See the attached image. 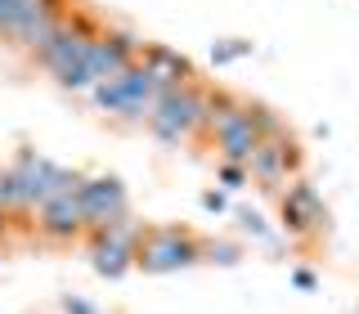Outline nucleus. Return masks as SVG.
I'll list each match as a JSON object with an SVG mask.
<instances>
[{"label":"nucleus","mask_w":359,"mask_h":314,"mask_svg":"<svg viewBox=\"0 0 359 314\" xmlns=\"http://www.w3.org/2000/svg\"><path fill=\"white\" fill-rule=\"evenodd\" d=\"M90 95H95V104L104 112H117V117H149L157 95H162V86L153 81L149 67L130 63L126 72H117L112 81H99Z\"/></svg>","instance_id":"obj_1"},{"label":"nucleus","mask_w":359,"mask_h":314,"mask_svg":"<svg viewBox=\"0 0 359 314\" xmlns=\"http://www.w3.org/2000/svg\"><path fill=\"white\" fill-rule=\"evenodd\" d=\"M135 229L126 224V216H121L117 224H108V229H99V238H95V269L99 274H108V278H117L121 269H126L135 261Z\"/></svg>","instance_id":"obj_8"},{"label":"nucleus","mask_w":359,"mask_h":314,"mask_svg":"<svg viewBox=\"0 0 359 314\" xmlns=\"http://www.w3.org/2000/svg\"><path fill=\"white\" fill-rule=\"evenodd\" d=\"M14 179H18V202L22 207H45V202H54L59 193H72L81 179L67 175L63 166L45 162V157H22L14 166Z\"/></svg>","instance_id":"obj_3"},{"label":"nucleus","mask_w":359,"mask_h":314,"mask_svg":"<svg viewBox=\"0 0 359 314\" xmlns=\"http://www.w3.org/2000/svg\"><path fill=\"white\" fill-rule=\"evenodd\" d=\"M126 67H130V41L126 36H99L86 45V86L90 90L99 81H112Z\"/></svg>","instance_id":"obj_9"},{"label":"nucleus","mask_w":359,"mask_h":314,"mask_svg":"<svg viewBox=\"0 0 359 314\" xmlns=\"http://www.w3.org/2000/svg\"><path fill=\"white\" fill-rule=\"evenodd\" d=\"M287 166H292V144H283V139H261V144H256V153H252V162H247V171L269 184V179L287 175Z\"/></svg>","instance_id":"obj_12"},{"label":"nucleus","mask_w":359,"mask_h":314,"mask_svg":"<svg viewBox=\"0 0 359 314\" xmlns=\"http://www.w3.org/2000/svg\"><path fill=\"white\" fill-rule=\"evenodd\" d=\"M41 229L50 238H72V233L86 229V216H81V202H76V189L72 193H59L54 202L41 207Z\"/></svg>","instance_id":"obj_10"},{"label":"nucleus","mask_w":359,"mask_h":314,"mask_svg":"<svg viewBox=\"0 0 359 314\" xmlns=\"http://www.w3.org/2000/svg\"><path fill=\"white\" fill-rule=\"evenodd\" d=\"M86 45H90V41L81 36V32H72V27L63 22V27L54 32V36L45 41L36 54H41V63L50 67V72L59 76L63 86H72V90H90V86H86Z\"/></svg>","instance_id":"obj_4"},{"label":"nucleus","mask_w":359,"mask_h":314,"mask_svg":"<svg viewBox=\"0 0 359 314\" xmlns=\"http://www.w3.org/2000/svg\"><path fill=\"white\" fill-rule=\"evenodd\" d=\"M135 256H140V265L149 269V274H166V269L194 265L198 261V243L189 238V233H180V229H166V233H153Z\"/></svg>","instance_id":"obj_7"},{"label":"nucleus","mask_w":359,"mask_h":314,"mask_svg":"<svg viewBox=\"0 0 359 314\" xmlns=\"http://www.w3.org/2000/svg\"><path fill=\"white\" fill-rule=\"evenodd\" d=\"M211 117V104L198 95V90H189V86H171V90H162L157 95V104L149 112V126L162 135V139H184L194 126H202V121Z\"/></svg>","instance_id":"obj_2"},{"label":"nucleus","mask_w":359,"mask_h":314,"mask_svg":"<svg viewBox=\"0 0 359 314\" xmlns=\"http://www.w3.org/2000/svg\"><path fill=\"white\" fill-rule=\"evenodd\" d=\"M18 202V179L14 171H0V207H14Z\"/></svg>","instance_id":"obj_13"},{"label":"nucleus","mask_w":359,"mask_h":314,"mask_svg":"<svg viewBox=\"0 0 359 314\" xmlns=\"http://www.w3.org/2000/svg\"><path fill=\"white\" fill-rule=\"evenodd\" d=\"M207 121H211V130H216L220 153L229 157L233 166L252 162L256 144H261V130H256V121H252V108H229L224 104V112H211Z\"/></svg>","instance_id":"obj_5"},{"label":"nucleus","mask_w":359,"mask_h":314,"mask_svg":"<svg viewBox=\"0 0 359 314\" xmlns=\"http://www.w3.org/2000/svg\"><path fill=\"white\" fill-rule=\"evenodd\" d=\"M67 314H95V310H90L86 301H67Z\"/></svg>","instance_id":"obj_15"},{"label":"nucleus","mask_w":359,"mask_h":314,"mask_svg":"<svg viewBox=\"0 0 359 314\" xmlns=\"http://www.w3.org/2000/svg\"><path fill=\"white\" fill-rule=\"evenodd\" d=\"M224 184L238 189V184H243V166H224Z\"/></svg>","instance_id":"obj_14"},{"label":"nucleus","mask_w":359,"mask_h":314,"mask_svg":"<svg viewBox=\"0 0 359 314\" xmlns=\"http://www.w3.org/2000/svg\"><path fill=\"white\" fill-rule=\"evenodd\" d=\"M319 220H323V207H319V198H314V189L310 184H292L283 193V224L292 233H306Z\"/></svg>","instance_id":"obj_11"},{"label":"nucleus","mask_w":359,"mask_h":314,"mask_svg":"<svg viewBox=\"0 0 359 314\" xmlns=\"http://www.w3.org/2000/svg\"><path fill=\"white\" fill-rule=\"evenodd\" d=\"M76 202H81V216H86L90 229H108V224H117L126 216V189L108 175L76 184Z\"/></svg>","instance_id":"obj_6"}]
</instances>
